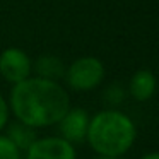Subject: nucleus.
<instances>
[{
	"label": "nucleus",
	"mask_w": 159,
	"mask_h": 159,
	"mask_svg": "<svg viewBox=\"0 0 159 159\" xmlns=\"http://www.w3.org/2000/svg\"><path fill=\"white\" fill-rule=\"evenodd\" d=\"M125 99V89L120 84H113L104 91V101L110 104V108H116Z\"/></svg>",
	"instance_id": "11"
},
{
	"label": "nucleus",
	"mask_w": 159,
	"mask_h": 159,
	"mask_svg": "<svg viewBox=\"0 0 159 159\" xmlns=\"http://www.w3.org/2000/svg\"><path fill=\"white\" fill-rule=\"evenodd\" d=\"M157 79L149 69H139L128 80V94L137 103H145L156 94Z\"/></svg>",
	"instance_id": "7"
},
{
	"label": "nucleus",
	"mask_w": 159,
	"mask_h": 159,
	"mask_svg": "<svg viewBox=\"0 0 159 159\" xmlns=\"http://www.w3.org/2000/svg\"><path fill=\"white\" fill-rule=\"evenodd\" d=\"M139 159H159V151H152V152H147V154L140 156Z\"/></svg>",
	"instance_id": "13"
},
{
	"label": "nucleus",
	"mask_w": 159,
	"mask_h": 159,
	"mask_svg": "<svg viewBox=\"0 0 159 159\" xmlns=\"http://www.w3.org/2000/svg\"><path fill=\"white\" fill-rule=\"evenodd\" d=\"M96 159H121V157H104V156H98Z\"/></svg>",
	"instance_id": "14"
},
{
	"label": "nucleus",
	"mask_w": 159,
	"mask_h": 159,
	"mask_svg": "<svg viewBox=\"0 0 159 159\" xmlns=\"http://www.w3.org/2000/svg\"><path fill=\"white\" fill-rule=\"evenodd\" d=\"M137 139V127L127 113L108 108L89 120L86 140L98 156L121 157L132 149Z\"/></svg>",
	"instance_id": "2"
},
{
	"label": "nucleus",
	"mask_w": 159,
	"mask_h": 159,
	"mask_svg": "<svg viewBox=\"0 0 159 159\" xmlns=\"http://www.w3.org/2000/svg\"><path fill=\"white\" fill-rule=\"evenodd\" d=\"M5 130H7L5 135H7V137L11 139L19 149H21V152L26 151V149H28L29 145L38 139V132H36V128L29 127V125L22 123V121H19V120L12 121V123L9 121L7 127H5Z\"/></svg>",
	"instance_id": "9"
},
{
	"label": "nucleus",
	"mask_w": 159,
	"mask_h": 159,
	"mask_svg": "<svg viewBox=\"0 0 159 159\" xmlns=\"http://www.w3.org/2000/svg\"><path fill=\"white\" fill-rule=\"evenodd\" d=\"M0 75L9 84H17L33 75V62L21 48H5L0 53Z\"/></svg>",
	"instance_id": "4"
},
{
	"label": "nucleus",
	"mask_w": 159,
	"mask_h": 159,
	"mask_svg": "<svg viewBox=\"0 0 159 159\" xmlns=\"http://www.w3.org/2000/svg\"><path fill=\"white\" fill-rule=\"evenodd\" d=\"M0 159H21V149L5 134H0Z\"/></svg>",
	"instance_id": "10"
},
{
	"label": "nucleus",
	"mask_w": 159,
	"mask_h": 159,
	"mask_svg": "<svg viewBox=\"0 0 159 159\" xmlns=\"http://www.w3.org/2000/svg\"><path fill=\"white\" fill-rule=\"evenodd\" d=\"M9 116H11V110H9V103L2 94H0V132L4 130L9 123Z\"/></svg>",
	"instance_id": "12"
},
{
	"label": "nucleus",
	"mask_w": 159,
	"mask_h": 159,
	"mask_svg": "<svg viewBox=\"0 0 159 159\" xmlns=\"http://www.w3.org/2000/svg\"><path fill=\"white\" fill-rule=\"evenodd\" d=\"M89 120L91 116L86 113V110L82 108H72L65 111L58 125V132L60 137L69 140L70 144H82L86 140V134H87V127H89Z\"/></svg>",
	"instance_id": "6"
},
{
	"label": "nucleus",
	"mask_w": 159,
	"mask_h": 159,
	"mask_svg": "<svg viewBox=\"0 0 159 159\" xmlns=\"http://www.w3.org/2000/svg\"><path fill=\"white\" fill-rule=\"evenodd\" d=\"M65 67L67 65L57 55H41L36 62H33V74L58 82L60 79H63Z\"/></svg>",
	"instance_id": "8"
},
{
	"label": "nucleus",
	"mask_w": 159,
	"mask_h": 159,
	"mask_svg": "<svg viewBox=\"0 0 159 159\" xmlns=\"http://www.w3.org/2000/svg\"><path fill=\"white\" fill-rule=\"evenodd\" d=\"M24 152L26 159H77L74 144L62 137H38Z\"/></svg>",
	"instance_id": "5"
},
{
	"label": "nucleus",
	"mask_w": 159,
	"mask_h": 159,
	"mask_svg": "<svg viewBox=\"0 0 159 159\" xmlns=\"http://www.w3.org/2000/svg\"><path fill=\"white\" fill-rule=\"evenodd\" d=\"M7 103L16 120L38 130L58 123L70 108V96L57 80L29 75L21 82L12 84Z\"/></svg>",
	"instance_id": "1"
},
{
	"label": "nucleus",
	"mask_w": 159,
	"mask_h": 159,
	"mask_svg": "<svg viewBox=\"0 0 159 159\" xmlns=\"http://www.w3.org/2000/svg\"><path fill=\"white\" fill-rule=\"evenodd\" d=\"M104 63L96 57H80L74 60L70 65L65 67V79L67 86L74 91L86 93L93 91L104 80Z\"/></svg>",
	"instance_id": "3"
}]
</instances>
